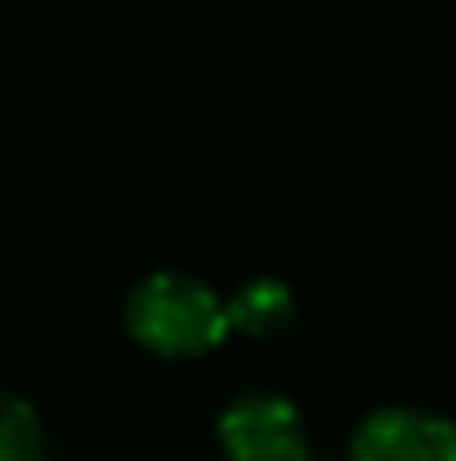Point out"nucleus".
<instances>
[{"label":"nucleus","instance_id":"f257e3e1","mask_svg":"<svg viewBox=\"0 0 456 461\" xmlns=\"http://www.w3.org/2000/svg\"><path fill=\"white\" fill-rule=\"evenodd\" d=\"M126 327H130V336L144 349L161 354V358L210 354L233 331L228 301H219L215 287H206L201 278L174 274V269L148 274L130 292V301H126Z\"/></svg>","mask_w":456,"mask_h":461},{"label":"nucleus","instance_id":"f03ea898","mask_svg":"<svg viewBox=\"0 0 456 461\" xmlns=\"http://www.w3.org/2000/svg\"><path fill=\"white\" fill-rule=\"evenodd\" d=\"M219 448L228 461H308V430L291 399L255 390L219 412Z\"/></svg>","mask_w":456,"mask_h":461},{"label":"nucleus","instance_id":"7ed1b4c3","mask_svg":"<svg viewBox=\"0 0 456 461\" xmlns=\"http://www.w3.org/2000/svg\"><path fill=\"white\" fill-rule=\"evenodd\" d=\"M353 461H456V421L421 408H380L353 435Z\"/></svg>","mask_w":456,"mask_h":461},{"label":"nucleus","instance_id":"20e7f679","mask_svg":"<svg viewBox=\"0 0 456 461\" xmlns=\"http://www.w3.org/2000/svg\"><path fill=\"white\" fill-rule=\"evenodd\" d=\"M291 313H296L291 287L278 278H255V283L237 287L228 301L233 331H246V336H278L291 322Z\"/></svg>","mask_w":456,"mask_h":461},{"label":"nucleus","instance_id":"39448f33","mask_svg":"<svg viewBox=\"0 0 456 461\" xmlns=\"http://www.w3.org/2000/svg\"><path fill=\"white\" fill-rule=\"evenodd\" d=\"M0 461H49L40 417L31 412V403L4 390H0Z\"/></svg>","mask_w":456,"mask_h":461}]
</instances>
